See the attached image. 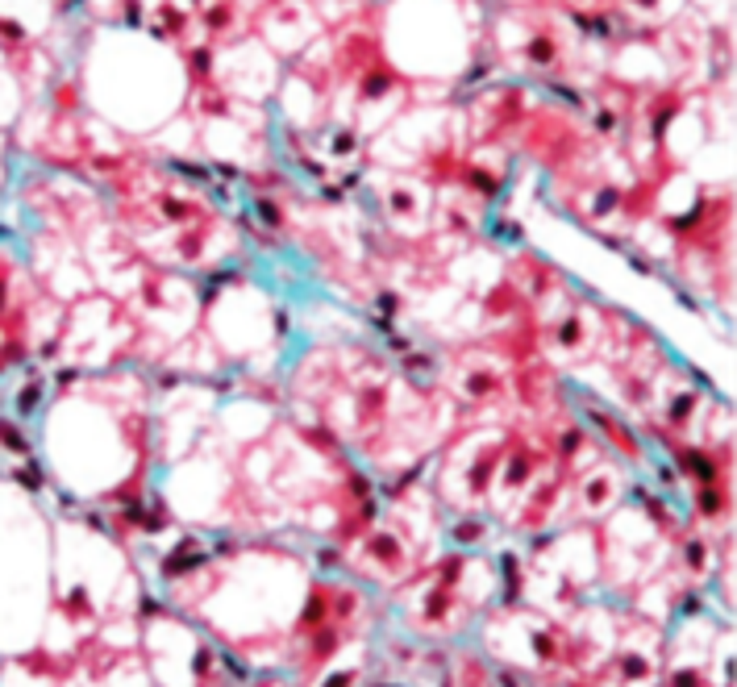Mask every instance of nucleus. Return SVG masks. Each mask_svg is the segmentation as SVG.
Here are the masks:
<instances>
[{
    "instance_id": "f257e3e1",
    "label": "nucleus",
    "mask_w": 737,
    "mask_h": 687,
    "mask_svg": "<svg viewBox=\"0 0 737 687\" xmlns=\"http://www.w3.org/2000/svg\"><path fill=\"white\" fill-rule=\"evenodd\" d=\"M529 58H533V63H550V58H554V50H550V42H546V38H538V42H529Z\"/></svg>"
}]
</instances>
